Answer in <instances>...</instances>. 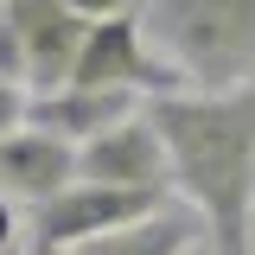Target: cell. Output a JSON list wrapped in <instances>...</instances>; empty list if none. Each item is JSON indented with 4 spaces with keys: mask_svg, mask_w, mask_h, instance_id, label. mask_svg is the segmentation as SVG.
Segmentation results:
<instances>
[{
    "mask_svg": "<svg viewBox=\"0 0 255 255\" xmlns=\"http://www.w3.org/2000/svg\"><path fill=\"white\" fill-rule=\"evenodd\" d=\"M172 153V185L204 217L211 255H255V83L230 96H159L147 102Z\"/></svg>",
    "mask_w": 255,
    "mask_h": 255,
    "instance_id": "cell-1",
    "label": "cell"
},
{
    "mask_svg": "<svg viewBox=\"0 0 255 255\" xmlns=\"http://www.w3.org/2000/svg\"><path fill=\"white\" fill-rule=\"evenodd\" d=\"M140 26L198 96L255 83V0H147Z\"/></svg>",
    "mask_w": 255,
    "mask_h": 255,
    "instance_id": "cell-2",
    "label": "cell"
},
{
    "mask_svg": "<svg viewBox=\"0 0 255 255\" xmlns=\"http://www.w3.org/2000/svg\"><path fill=\"white\" fill-rule=\"evenodd\" d=\"M172 211L166 191H122V185H90L77 179L70 191H58L51 204L32 211V249H77V243H96V236H115V230H134V223Z\"/></svg>",
    "mask_w": 255,
    "mask_h": 255,
    "instance_id": "cell-3",
    "label": "cell"
},
{
    "mask_svg": "<svg viewBox=\"0 0 255 255\" xmlns=\"http://www.w3.org/2000/svg\"><path fill=\"white\" fill-rule=\"evenodd\" d=\"M70 83H83V90H128V96H147V102L185 96V77H179L166 58H153V38H147V26H140V13L90 26Z\"/></svg>",
    "mask_w": 255,
    "mask_h": 255,
    "instance_id": "cell-4",
    "label": "cell"
},
{
    "mask_svg": "<svg viewBox=\"0 0 255 255\" xmlns=\"http://www.w3.org/2000/svg\"><path fill=\"white\" fill-rule=\"evenodd\" d=\"M83 153V179L90 185H122V191H172V153H166V134L153 128V115H128L109 134H96Z\"/></svg>",
    "mask_w": 255,
    "mask_h": 255,
    "instance_id": "cell-5",
    "label": "cell"
},
{
    "mask_svg": "<svg viewBox=\"0 0 255 255\" xmlns=\"http://www.w3.org/2000/svg\"><path fill=\"white\" fill-rule=\"evenodd\" d=\"M6 19L19 26V45H26L32 96L64 90V83L77 77V58H83L90 19H77L64 0H6Z\"/></svg>",
    "mask_w": 255,
    "mask_h": 255,
    "instance_id": "cell-6",
    "label": "cell"
},
{
    "mask_svg": "<svg viewBox=\"0 0 255 255\" xmlns=\"http://www.w3.org/2000/svg\"><path fill=\"white\" fill-rule=\"evenodd\" d=\"M77 179H83V153L70 140H58V134L19 128V134L0 140V198H26L32 211H38L58 191H70Z\"/></svg>",
    "mask_w": 255,
    "mask_h": 255,
    "instance_id": "cell-7",
    "label": "cell"
},
{
    "mask_svg": "<svg viewBox=\"0 0 255 255\" xmlns=\"http://www.w3.org/2000/svg\"><path fill=\"white\" fill-rule=\"evenodd\" d=\"M128 115H140V96L128 90H83V83H64L51 96H32V128H45V134H58L70 147H90L96 134H109L115 122Z\"/></svg>",
    "mask_w": 255,
    "mask_h": 255,
    "instance_id": "cell-8",
    "label": "cell"
},
{
    "mask_svg": "<svg viewBox=\"0 0 255 255\" xmlns=\"http://www.w3.org/2000/svg\"><path fill=\"white\" fill-rule=\"evenodd\" d=\"M198 249H204L198 217H191V211H159V217L134 223V230L77 243V249H64V255H198Z\"/></svg>",
    "mask_w": 255,
    "mask_h": 255,
    "instance_id": "cell-9",
    "label": "cell"
},
{
    "mask_svg": "<svg viewBox=\"0 0 255 255\" xmlns=\"http://www.w3.org/2000/svg\"><path fill=\"white\" fill-rule=\"evenodd\" d=\"M0 77L6 83H26L32 90V64H26V45H19V26L0 13Z\"/></svg>",
    "mask_w": 255,
    "mask_h": 255,
    "instance_id": "cell-10",
    "label": "cell"
},
{
    "mask_svg": "<svg viewBox=\"0 0 255 255\" xmlns=\"http://www.w3.org/2000/svg\"><path fill=\"white\" fill-rule=\"evenodd\" d=\"M19 128H32V90L0 77V140H6V134H19Z\"/></svg>",
    "mask_w": 255,
    "mask_h": 255,
    "instance_id": "cell-11",
    "label": "cell"
},
{
    "mask_svg": "<svg viewBox=\"0 0 255 255\" xmlns=\"http://www.w3.org/2000/svg\"><path fill=\"white\" fill-rule=\"evenodd\" d=\"M77 19H90V26H102V19H128V13H147V0H64Z\"/></svg>",
    "mask_w": 255,
    "mask_h": 255,
    "instance_id": "cell-12",
    "label": "cell"
},
{
    "mask_svg": "<svg viewBox=\"0 0 255 255\" xmlns=\"http://www.w3.org/2000/svg\"><path fill=\"white\" fill-rule=\"evenodd\" d=\"M6 249H19V243H13V204L0 198V255H6Z\"/></svg>",
    "mask_w": 255,
    "mask_h": 255,
    "instance_id": "cell-13",
    "label": "cell"
},
{
    "mask_svg": "<svg viewBox=\"0 0 255 255\" xmlns=\"http://www.w3.org/2000/svg\"><path fill=\"white\" fill-rule=\"evenodd\" d=\"M198 255H211V243H204V249H198Z\"/></svg>",
    "mask_w": 255,
    "mask_h": 255,
    "instance_id": "cell-14",
    "label": "cell"
},
{
    "mask_svg": "<svg viewBox=\"0 0 255 255\" xmlns=\"http://www.w3.org/2000/svg\"><path fill=\"white\" fill-rule=\"evenodd\" d=\"M6 255H19V249H6Z\"/></svg>",
    "mask_w": 255,
    "mask_h": 255,
    "instance_id": "cell-15",
    "label": "cell"
}]
</instances>
